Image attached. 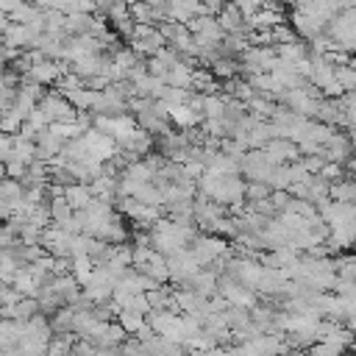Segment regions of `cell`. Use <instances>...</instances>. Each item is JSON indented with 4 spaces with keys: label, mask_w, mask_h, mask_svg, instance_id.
<instances>
[]
</instances>
